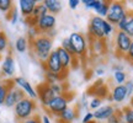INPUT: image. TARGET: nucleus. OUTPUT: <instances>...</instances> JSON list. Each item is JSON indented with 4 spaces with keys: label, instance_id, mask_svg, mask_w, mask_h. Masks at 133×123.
<instances>
[{
    "label": "nucleus",
    "instance_id": "nucleus-45",
    "mask_svg": "<svg viewBox=\"0 0 133 123\" xmlns=\"http://www.w3.org/2000/svg\"><path fill=\"white\" fill-rule=\"evenodd\" d=\"M94 3H95V0H83L81 1V4H84V6H85L86 9H92Z\"/></svg>",
    "mask_w": 133,
    "mask_h": 123
},
{
    "label": "nucleus",
    "instance_id": "nucleus-34",
    "mask_svg": "<svg viewBox=\"0 0 133 123\" xmlns=\"http://www.w3.org/2000/svg\"><path fill=\"white\" fill-rule=\"evenodd\" d=\"M107 12H109V1H105L104 5H102V8L99 10V12H97L96 15L100 16V17H102V19H106Z\"/></svg>",
    "mask_w": 133,
    "mask_h": 123
},
{
    "label": "nucleus",
    "instance_id": "nucleus-6",
    "mask_svg": "<svg viewBox=\"0 0 133 123\" xmlns=\"http://www.w3.org/2000/svg\"><path fill=\"white\" fill-rule=\"evenodd\" d=\"M69 41L71 43V47L74 51V56L78 59L83 58L88 52V41L86 38L79 32H73L69 36Z\"/></svg>",
    "mask_w": 133,
    "mask_h": 123
},
{
    "label": "nucleus",
    "instance_id": "nucleus-28",
    "mask_svg": "<svg viewBox=\"0 0 133 123\" xmlns=\"http://www.w3.org/2000/svg\"><path fill=\"white\" fill-rule=\"evenodd\" d=\"M8 19H9V21H10V24H11V25H16L17 22H19L20 12L17 11V9H16V8H14V9H12L9 14H8Z\"/></svg>",
    "mask_w": 133,
    "mask_h": 123
},
{
    "label": "nucleus",
    "instance_id": "nucleus-33",
    "mask_svg": "<svg viewBox=\"0 0 133 123\" xmlns=\"http://www.w3.org/2000/svg\"><path fill=\"white\" fill-rule=\"evenodd\" d=\"M115 31V26L114 25H111L110 22H107L106 20H105V24H104V32H105V37L107 38L110 37Z\"/></svg>",
    "mask_w": 133,
    "mask_h": 123
},
{
    "label": "nucleus",
    "instance_id": "nucleus-27",
    "mask_svg": "<svg viewBox=\"0 0 133 123\" xmlns=\"http://www.w3.org/2000/svg\"><path fill=\"white\" fill-rule=\"evenodd\" d=\"M9 47V39L4 31H0V54L4 53Z\"/></svg>",
    "mask_w": 133,
    "mask_h": 123
},
{
    "label": "nucleus",
    "instance_id": "nucleus-30",
    "mask_svg": "<svg viewBox=\"0 0 133 123\" xmlns=\"http://www.w3.org/2000/svg\"><path fill=\"white\" fill-rule=\"evenodd\" d=\"M128 24H127V27H126V30H124V32L128 35L129 37L133 39V12L132 11H128Z\"/></svg>",
    "mask_w": 133,
    "mask_h": 123
},
{
    "label": "nucleus",
    "instance_id": "nucleus-7",
    "mask_svg": "<svg viewBox=\"0 0 133 123\" xmlns=\"http://www.w3.org/2000/svg\"><path fill=\"white\" fill-rule=\"evenodd\" d=\"M69 100H70V97H68L65 94L56 96L52 100V102L49 104V106L47 107L48 112L51 114H53V116L58 117L64 110H66L69 107Z\"/></svg>",
    "mask_w": 133,
    "mask_h": 123
},
{
    "label": "nucleus",
    "instance_id": "nucleus-26",
    "mask_svg": "<svg viewBox=\"0 0 133 123\" xmlns=\"http://www.w3.org/2000/svg\"><path fill=\"white\" fill-rule=\"evenodd\" d=\"M14 3L11 0H0V11L4 14H9L14 9Z\"/></svg>",
    "mask_w": 133,
    "mask_h": 123
},
{
    "label": "nucleus",
    "instance_id": "nucleus-23",
    "mask_svg": "<svg viewBox=\"0 0 133 123\" xmlns=\"http://www.w3.org/2000/svg\"><path fill=\"white\" fill-rule=\"evenodd\" d=\"M29 47V41L26 37H19L15 42V49L19 53H24L26 52V49Z\"/></svg>",
    "mask_w": 133,
    "mask_h": 123
},
{
    "label": "nucleus",
    "instance_id": "nucleus-12",
    "mask_svg": "<svg viewBox=\"0 0 133 123\" xmlns=\"http://www.w3.org/2000/svg\"><path fill=\"white\" fill-rule=\"evenodd\" d=\"M14 84L24 91L26 97H29V99H31V100L37 99V91L33 89V86L31 85L25 78H22V76H16L14 79Z\"/></svg>",
    "mask_w": 133,
    "mask_h": 123
},
{
    "label": "nucleus",
    "instance_id": "nucleus-9",
    "mask_svg": "<svg viewBox=\"0 0 133 123\" xmlns=\"http://www.w3.org/2000/svg\"><path fill=\"white\" fill-rule=\"evenodd\" d=\"M36 91H37V99L41 101V105L44 108H47L49 104L52 102V100L56 97V94L52 91V89L49 87L47 83H43L41 85H38Z\"/></svg>",
    "mask_w": 133,
    "mask_h": 123
},
{
    "label": "nucleus",
    "instance_id": "nucleus-40",
    "mask_svg": "<svg viewBox=\"0 0 133 123\" xmlns=\"http://www.w3.org/2000/svg\"><path fill=\"white\" fill-rule=\"evenodd\" d=\"M104 0H95V3H94V6H92V10L95 11V14L99 12V10L102 8V5H104Z\"/></svg>",
    "mask_w": 133,
    "mask_h": 123
},
{
    "label": "nucleus",
    "instance_id": "nucleus-19",
    "mask_svg": "<svg viewBox=\"0 0 133 123\" xmlns=\"http://www.w3.org/2000/svg\"><path fill=\"white\" fill-rule=\"evenodd\" d=\"M76 110L73 108V107H68L66 110H64L62 113L58 116V121L63 123H71L74 119L76 118Z\"/></svg>",
    "mask_w": 133,
    "mask_h": 123
},
{
    "label": "nucleus",
    "instance_id": "nucleus-16",
    "mask_svg": "<svg viewBox=\"0 0 133 123\" xmlns=\"http://www.w3.org/2000/svg\"><path fill=\"white\" fill-rule=\"evenodd\" d=\"M1 73L3 75L8 76H14L15 74V59L11 54H8L6 57L3 59V63H1Z\"/></svg>",
    "mask_w": 133,
    "mask_h": 123
},
{
    "label": "nucleus",
    "instance_id": "nucleus-25",
    "mask_svg": "<svg viewBox=\"0 0 133 123\" xmlns=\"http://www.w3.org/2000/svg\"><path fill=\"white\" fill-rule=\"evenodd\" d=\"M114 80L117 85H124L127 81V75H126L124 70L114 71Z\"/></svg>",
    "mask_w": 133,
    "mask_h": 123
},
{
    "label": "nucleus",
    "instance_id": "nucleus-13",
    "mask_svg": "<svg viewBox=\"0 0 133 123\" xmlns=\"http://www.w3.org/2000/svg\"><path fill=\"white\" fill-rule=\"evenodd\" d=\"M116 112H117V110L112 105H102L100 108L94 111L92 114H94V119L95 121L104 122V121H107L111 116H114Z\"/></svg>",
    "mask_w": 133,
    "mask_h": 123
},
{
    "label": "nucleus",
    "instance_id": "nucleus-10",
    "mask_svg": "<svg viewBox=\"0 0 133 123\" xmlns=\"http://www.w3.org/2000/svg\"><path fill=\"white\" fill-rule=\"evenodd\" d=\"M24 97H26L24 91L21 90L20 87H17L15 84H12L11 87L9 89V91H8V95H6L4 105L6 107H9V108H14L15 105L17 104V102H20Z\"/></svg>",
    "mask_w": 133,
    "mask_h": 123
},
{
    "label": "nucleus",
    "instance_id": "nucleus-17",
    "mask_svg": "<svg viewBox=\"0 0 133 123\" xmlns=\"http://www.w3.org/2000/svg\"><path fill=\"white\" fill-rule=\"evenodd\" d=\"M127 99V91L124 85H116L110 92V100L116 104H121Z\"/></svg>",
    "mask_w": 133,
    "mask_h": 123
},
{
    "label": "nucleus",
    "instance_id": "nucleus-50",
    "mask_svg": "<svg viewBox=\"0 0 133 123\" xmlns=\"http://www.w3.org/2000/svg\"><path fill=\"white\" fill-rule=\"evenodd\" d=\"M90 123H97V122H95V121H92V122H90Z\"/></svg>",
    "mask_w": 133,
    "mask_h": 123
},
{
    "label": "nucleus",
    "instance_id": "nucleus-11",
    "mask_svg": "<svg viewBox=\"0 0 133 123\" xmlns=\"http://www.w3.org/2000/svg\"><path fill=\"white\" fill-rule=\"evenodd\" d=\"M56 24H57L56 16H54V15H51V14H47L46 16H43V17H41L39 20H37V22H36V26H35V27L37 29V31L39 33L46 35L47 32L54 30Z\"/></svg>",
    "mask_w": 133,
    "mask_h": 123
},
{
    "label": "nucleus",
    "instance_id": "nucleus-36",
    "mask_svg": "<svg viewBox=\"0 0 133 123\" xmlns=\"http://www.w3.org/2000/svg\"><path fill=\"white\" fill-rule=\"evenodd\" d=\"M106 123H122L121 112H119V111H117V112H116L114 116H111V117H110V118L106 121Z\"/></svg>",
    "mask_w": 133,
    "mask_h": 123
},
{
    "label": "nucleus",
    "instance_id": "nucleus-14",
    "mask_svg": "<svg viewBox=\"0 0 133 123\" xmlns=\"http://www.w3.org/2000/svg\"><path fill=\"white\" fill-rule=\"evenodd\" d=\"M56 52L58 54V58H59V62H61V64H62V68L64 71H69V69L71 68L73 65V60H74V58L69 52H66L65 49H63L62 47H58L56 49Z\"/></svg>",
    "mask_w": 133,
    "mask_h": 123
},
{
    "label": "nucleus",
    "instance_id": "nucleus-48",
    "mask_svg": "<svg viewBox=\"0 0 133 123\" xmlns=\"http://www.w3.org/2000/svg\"><path fill=\"white\" fill-rule=\"evenodd\" d=\"M112 69H114V71L123 70V66H122V65H114V66H112Z\"/></svg>",
    "mask_w": 133,
    "mask_h": 123
},
{
    "label": "nucleus",
    "instance_id": "nucleus-41",
    "mask_svg": "<svg viewBox=\"0 0 133 123\" xmlns=\"http://www.w3.org/2000/svg\"><path fill=\"white\" fill-rule=\"evenodd\" d=\"M38 33H39V32L37 31V29H36L35 26L30 29V31H29V36H30V38H31V41H33V39H35L36 37H38V36H39Z\"/></svg>",
    "mask_w": 133,
    "mask_h": 123
},
{
    "label": "nucleus",
    "instance_id": "nucleus-21",
    "mask_svg": "<svg viewBox=\"0 0 133 123\" xmlns=\"http://www.w3.org/2000/svg\"><path fill=\"white\" fill-rule=\"evenodd\" d=\"M47 14H48V11H47V9H46V6L41 3V4L36 5V8H35V10H33L32 16H31V17L37 22V20H39L41 17H43V16H46Z\"/></svg>",
    "mask_w": 133,
    "mask_h": 123
},
{
    "label": "nucleus",
    "instance_id": "nucleus-8",
    "mask_svg": "<svg viewBox=\"0 0 133 123\" xmlns=\"http://www.w3.org/2000/svg\"><path fill=\"white\" fill-rule=\"evenodd\" d=\"M43 66L46 71H49V73H53V74H58V75H63L64 78L66 76V71L63 70L62 68V64L59 62V58H58V54L56 51H53L48 59L44 63H43Z\"/></svg>",
    "mask_w": 133,
    "mask_h": 123
},
{
    "label": "nucleus",
    "instance_id": "nucleus-31",
    "mask_svg": "<svg viewBox=\"0 0 133 123\" xmlns=\"http://www.w3.org/2000/svg\"><path fill=\"white\" fill-rule=\"evenodd\" d=\"M102 106V100L99 99V97H92V99L90 100V102H89V107H90L91 110H94V111H96L97 108H100Z\"/></svg>",
    "mask_w": 133,
    "mask_h": 123
},
{
    "label": "nucleus",
    "instance_id": "nucleus-29",
    "mask_svg": "<svg viewBox=\"0 0 133 123\" xmlns=\"http://www.w3.org/2000/svg\"><path fill=\"white\" fill-rule=\"evenodd\" d=\"M49 87L52 89V91L56 94V96H59V95L64 94V85L62 83H54V84H48Z\"/></svg>",
    "mask_w": 133,
    "mask_h": 123
},
{
    "label": "nucleus",
    "instance_id": "nucleus-1",
    "mask_svg": "<svg viewBox=\"0 0 133 123\" xmlns=\"http://www.w3.org/2000/svg\"><path fill=\"white\" fill-rule=\"evenodd\" d=\"M31 48L35 57L39 62L44 63L48 59L49 54L53 52V41L46 35H39L33 41H31Z\"/></svg>",
    "mask_w": 133,
    "mask_h": 123
},
{
    "label": "nucleus",
    "instance_id": "nucleus-37",
    "mask_svg": "<svg viewBox=\"0 0 133 123\" xmlns=\"http://www.w3.org/2000/svg\"><path fill=\"white\" fill-rule=\"evenodd\" d=\"M91 41H92V48H94V51L100 53L102 51V48H104L102 41H100V39H91Z\"/></svg>",
    "mask_w": 133,
    "mask_h": 123
},
{
    "label": "nucleus",
    "instance_id": "nucleus-22",
    "mask_svg": "<svg viewBox=\"0 0 133 123\" xmlns=\"http://www.w3.org/2000/svg\"><path fill=\"white\" fill-rule=\"evenodd\" d=\"M119 112H121L122 123H133V108H131L129 106H126Z\"/></svg>",
    "mask_w": 133,
    "mask_h": 123
},
{
    "label": "nucleus",
    "instance_id": "nucleus-32",
    "mask_svg": "<svg viewBox=\"0 0 133 123\" xmlns=\"http://www.w3.org/2000/svg\"><path fill=\"white\" fill-rule=\"evenodd\" d=\"M61 47H62L63 49H65L66 52L70 53L73 57H75V56H74V51H73V47H71V43H70V41H69V38H64V39H63Z\"/></svg>",
    "mask_w": 133,
    "mask_h": 123
},
{
    "label": "nucleus",
    "instance_id": "nucleus-3",
    "mask_svg": "<svg viewBox=\"0 0 133 123\" xmlns=\"http://www.w3.org/2000/svg\"><path fill=\"white\" fill-rule=\"evenodd\" d=\"M127 14H128V10L126 8L124 3H122V1H110L109 12H107V16L105 20L111 25L116 26Z\"/></svg>",
    "mask_w": 133,
    "mask_h": 123
},
{
    "label": "nucleus",
    "instance_id": "nucleus-35",
    "mask_svg": "<svg viewBox=\"0 0 133 123\" xmlns=\"http://www.w3.org/2000/svg\"><path fill=\"white\" fill-rule=\"evenodd\" d=\"M128 19H129V16H128V14H127L123 17V19L119 21L118 24L116 25V27H117V30H118V31H124V30H126V27H127V24H128Z\"/></svg>",
    "mask_w": 133,
    "mask_h": 123
},
{
    "label": "nucleus",
    "instance_id": "nucleus-24",
    "mask_svg": "<svg viewBox=\"0 0 133 123\" xmlns=\"http://www.w3.org/2000/svg\"><path fill=\"white\" fill-rule=\"evenodd\" d=\"M44 78H46V83L47 84H54V83H62L65 78L63 75H58V74H53V73H49V71H46L44 74Z\"/></svg>",
    "mask_w": 133,
    "mask_h": 123
},
{
    "label": "nucleus",
    "instance_id": "nucleus-38",
    "mask_svg": "<svg viewBox=\"0 0 133 123\" xmlns=\"http://www.w3.org/2000/svg\"><path fill=\"white\" fill-rule=\"evenodd\" d=\"M124 87H126V91H127V97H132L133 96V80L126 81Z\"/></svg>",
    "mask_w": 133,
    "mask_h": 123
},
{
    "label": "nucleus",
    "instance_id": "nucleus-42",
    "mask_svg": "<svg viewBox=\"0 0 133 123\" xmlns=\"http://www.w3.org/2000/svg\"><path fill=\"white\" fill-rule=\"evenodd\" d=\"M94 121V114L92 112H86L85 116L83 117V123H90Z\"/></svg>",
    "mask_w": 133,
    "mask_h": 123
},
{
    "label": "nucleus",
    "instance_id": "nucleus-49",
    "mask_svg": "<svg viewBox=\"0 0 133 123\" xmlns=\"http://www.w3.org/2000/svg\"><path fill=\"white\" fill-rule=\"evenodd\" d=\"M129 107H131V108H133V96L131 97V101H129Z\"/></svg>",
    "mask_w": 133,
    "mask_h": 123
},
{
    "label": "nucleus",
    "instance_id": "nucleus-18",
    "mask_svg": "<svg viewBox=\"0 0 133 123\" xmlns=\"http://www.w3.org/2000/svg\"><path fill=\"white\" fill-rule=\"evenodd\" d=\"M42 4L46 6V9H47L48 14L51 15H56L59 14L61 11H62V1H59V0H43Z\"/></svg>",
    "mask_w": 133,
    "mask_h": 123
},
{
    "label": "nucleus",
    "instance_id": "nucleus-39",
    "mask_svg": "<svg viewBox=\"0 0 133 123\" xmlns=\"http://www.w3.org/2000/svg\"><path fill=\"white\" fill-rule=\"evenodd\" d=\"M124 59H126V60H128L129 63H132L133 64V41H132V43H131V47H129L127 54L124 56Z\"/></svg>",
    "mask_w": 133,
    "mask_h": 123
},
{
    "label": "nucleus",
    "instance_id": "nucleus-44",
    "mask_svg": "<svg viewBox=\"0 0 133 123\" xmlns=\"http://www.w3.org/2000/svg\"><path fill=\"white\" fill-rule=\"evenodd\" d=\"M21 123H42V122H41V118H39V117H37V116H32L31 118L25 119V121H22Z\"/></svg>",
    "mask_w": 133,
    "mask_h": 123
},
{
    "label": "nucleus",
    "instance_id": "nucleus-5",
    "mask_svg": "<svg viewBox=\"0 0 133 123\" xmlns=\"http://www.w3.org/2000/svg\"><path fill=\"white\" fill-rule=\"evenodd\" d=\"M104 24H105V19L100 17L97 15L91 17L90 22H89V27H88V36L90 37V39L104 41L106 38L104 32Z\"/></svg>",
    "mask_w": 133,
    "mask_h": 123
},
{
    "label": "nucleus",
    "instance_id": "nucleus-46",
    "mask_svg": "<svg viewBox=\"0 0 133 123\" xmlns=\"http://www.w3.org/2000/svg\"><path fill=\"white\" fill-rule=\"evenodd\" d=\"M94 73H95V75H97V76H102L105 74V69L101 68V66H99V68H95Z\"/></svg>",
    "mask_w": 133,
    "mask_h": 123
},
{
    "label": "nucleus",
    "instance_id": "nucleus-4",
    "mask_svg": "<svg viewBox=\"0 0 133 123\" xmlns=\"http://www.w3.org/2000/svg\"><path fill=\"white\" fill-rule=\"evenodd\" d=\"M132 38L129 37L124 31H117L116 36H115V52L116 56L119 58H124L127 54L131 43H132Z\"/></svg>",
    "mask_w": 133,
    "mask_h": 123
},
{
    "label": "nucleus",
    "instance_id": "nucleus-43",
    "mask_svg": "<svg viewBox=\"0 0 133 123\" xmlns=\"http://www.w3.org/2000/svg\"><path fill=\"white\" fill-rule=\"evenodd\" d=\"M80 4H81L80 0H69V1H68V5H69V8H70V9H73V10H75Z\"/></svg>",
    "mask_w": 133,
    "mask_h": 123
},
{
    "label": "nucleus",
    "instance_id": "nucleus-15",
    "mask_svg": "<svg viewBox=\"0 0 133 123\" xmlns=\"http://www.w3.org/2000/svg\"><path fill=\"white\" fill-rule=\"evenodd\" d=\"M37 5L36 0H20L19 1V9L20 14L24 16L25 19H30L32 16V12Z\"/></svg>",
    "mask_w": 133,
    "mask_h": 123
},
{
    "label": "nucleus",
    "instance_id": "nucleus-20",
    "mask_svg": "<svg viewBox=\"0 0 133 123\" xmlns=\"http://www.w3.org/2000/svg\"><path fill=\"white\" fill-rule=\"evenodd\" d=\"M12 84H14V81H0V106L4 105L8 91Z\"/></svg>",
    "mask_w": 133,
    "mask_h": 123
},
{
    "label": "nucleus",
    "instance_id": "nucleus-47",
    "mask_svg": "<svg viewBox=\"0 0 133 123\" xmlns=\"http://www.w3.org/2000/svg\"><path fill=\"white\" fill-rule=\"evenodd\" d=\"M41 122L42 123H52V121H51V118L48 117L47 114H43L42 118H41Z\"/></svg>",
    "mask_w": 133,
    "mask_h": 123
},
{
    "label": "nucleus",
    "instance_id": "nucleus-2",
    "mask_svg": "<svg viewBox=\"0 0 133 123\" xmlns=\"http://www.w3.org/2000/svg\"><path fill=\"white\" fill-rule=\"evenodd\" d=\"M36 102L35 100H31L29 97H24L20 102L15 105L14 107V113L16 116V118L19 121H25V119L31 118L32 116H35V111H36Z\"/></svg>",
    "mask_w": 133,
    "mask_h": 123
}]
</instances>
